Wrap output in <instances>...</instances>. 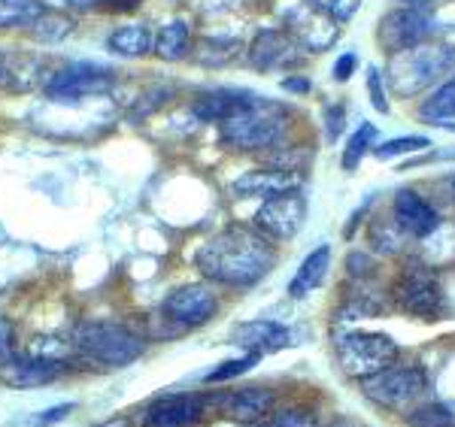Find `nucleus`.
<instances>
[{
	"instance_id": "nucleus-1",
	"label": "nucleus",
	"mask_w": 455,
	"mask_h": 427,
	"mask_svg": "<svg viewBox=\"0 0 455 427\" xmlns=\"http://www.w3.org/2000/svg\"><path fill=\"white\" fill-rule=\"evenodd\" d=\"M197 270L219 285L249 289L274 270L276 249L264 233L249 227H228L207 240L197 252Z\"/></svg>"
},
{
	"instance_id": "nucleus-2",
	"label": "nucleus",
	"mask_w": 455,
	"mask_h": 427,
	"mask_svg": "<svg viewBox=\"0 0 455 427\" xmlns=\"http://www.w3.org/2000/svg\"><path fill=\"white\" fill-rule=\"evenodd\" d=\"M222 139L240 152H270L285 143V128H289V109L276 107L267 100H252L240 113L222 124Z\"/></svg>"
},
{
	"instance_id": "nucleus-3",
	"label": "nucleus",
	"mask_w": 455,
	"mask_h": 427,
	"mask_svg": "<svg viewBox=\"0 0 455 427\" xmlns=\"http://www.w3.org/2000/svg\"><path fill=\"white\" fill-rule=\"evenodd\" d=\"M455 67V46L450 43H419L403 49L388 64V88L398 98H413L428 85L440 83Z\"/></svg>"
},
{
	"instance_id": "nucleus-4",
	"label": "nucleus",
	"mask_w": 455,
	"mask_h": 427,
	"mask_svg": "<svg viewBox=\"0 0 455 427\" xmlns=\"http://www.w3.org/2000/svg\"><path fill=\"white\" fill-rule=\"evenodd\" d=\"M334 355L340 370L349 379L364 382L377 373L398 364V343L388 334H373V330H349L334 340Z\"/></svg>"
},
{
	"instance_id": "nucleus-5",
	"label": "nucleus",
	"mask_w": 455,
	"mask_h": 427,
	"mask_svg": "<svg viewBox=\"0 0 455 427\" xmlns=\"http://www.w3.org/2000/svg\"><path fill=\"white\" fill-rule=\"evenodd\" d=\"M73 345L107 367H128L143 355V336L113 321H83L73 330Z\"/></svg>"
},
{
	"instance_id": "nucleus-6",
	"label": "nucleus",
	"mask_w": 455,
	"mask_h": 427,
	"mask_svg": "<svg viewBox=\"0 0 455 427\" xmlns=\"http://www.w3.org/2000/svg\"><path fill=\"white\" fill-rule=\"evenodd\" d=\"M362 385L364 397L371 403L383 409H413L419 407L425 388H428V379L416 364H395L388 370L377 373V376L358 382Z\"/></svg>"
},
{
	"instance_id": "nucleus-7",
	"label": "nucleus",
	"mask_w": 455,
	"mask_h": 427,
	"mask_svg": "<svg viewBox=\"0 0 455 427\" xmlns=\"http://www.w3.org/2000/svg\"><path fill=\"white\" fill-rule=\"evenodd\" d=\"M392 297L403 312L422 315V319H431L443 306V291H440L435 270L425 267L422 261H410L401 270L398 282L392 289Z\"/></svg>"
},
{
	"instance_id": "nucleus-8",
	"label": "nucleus",
	"mask_w": 455,
	"mask_h": 427,
	"mask_svg": "<svg viewBox=\"0 0 455 427\" xmlns=\"http://www.w3.org/2000/svg\"><path fill=\"white\" fill-rule=\"evenodd\" d=\"M219 297L212 294L210 285H182V289L171 291L161 304V315L171 321L176 330H192L201 328L216 315Z\"/></svg>"
},
{
	"instance_id": "nucleus-9",
	"label": "nucleus",
	"mask_w": 455,
	"mask_h": 427,
	"mask_svg": "<svg viewBox=\"0 0 455 427\" xmlns=\"http://www.w3.org/2000/svg\"><path fill=\"white\" fill-rule=\"evenodd\" d=\"M116 83V73L100 64H68V67L55 70L46 83V94L52 100H79L88 94H104Z\"/></svg>"
},
{
	"instance_id": "nucleus-10",
	"label": "nucleus",
	"mask_w": 455,
	"mask_h": 427,
	"mask_svg": "<svg viewBox=\"0 0 455 427\" xmlns=\"http://www.w3.org/2000/svg\"><path fill=\"white\" fill-rule=\"evenodd\" d=\"M307 222V201L300 191H289V194L267 197L261 203L255 225L264 231V237L270 240H291L298 237V231Z\"/></svg>"
},
{
	"instance_id": "nucleus-11",
	"label": "nucleus",
	"mask_w": 455,
	"mask_h": 427,
	"mask_svg": "<svg viewBox=\"0 0 455 427\" xmlns=\"http://www.w3.org/2000/svg\"><path fill=\"white\" fill-rule=\"evenodd\" d=\"M210 403H216V409L222 412L225 418H231V422L259 424L274 412L276 391L274 388H264V385H249V388H234V391L212 397Z\"/></svg>"
},
{
	"instance_id": "nucleus-12",
	"label": "nucleus",
	"mask_w": 455,
	"mask_h": 427,
	"mask_svg": "<svg viewBox=\"0 0 455 427\" xmlns=\"http://www.w3.org/2000/svg\"><path fill=\"white\" fill-rule=\"evenodd\" d=\"M431 19L425 16L419 10H395L388 12L379 25V46H386L388 51H403V49H413L419 43H428L431 34Z\"/></svg>"
},
{
	"instance_id": "nucleus-13",
	"label": "nucleus",
	"mask_w": 455,
	"mask_h": 427,
	"mask_svg": "<svg viewBox=\"0 0 455 427\" xmlns=\"http://www.w3.org/2000/svg\"><path fill=\"white\" fill-rule=\"evenodd\" d=\"M392 216H395V225L401 227L407 237H431L440 225V216L437 210L425 201L422 194H416L413 188H401L392 201Z\"/></svg>"
},
{
	"instance_id": "nucleus-14",
	"label": "nucleus",
	"mask_w": 455,
	"mask_h": 427,
	"mask_svg": "<svg viewBox=\"0 0 455 427\" xmlns=\"http://www.w3.org/2000/svg\"><path fill=\"white\" fill-rule=\"evenodd\" d=\"M210 400L197 394H171L161 400L149 403V409L143 412V427H195L201 422L204 407Z\"/></svg>"
},
{
	"instance_id": "nucleus-15",
	"label": "nucleus",
	"mask_w": 455,
	"mask_h": 427,
	"mask_svg": "<svg viewBox=\"0 0 455 427\" xmlns=\"http://www.w3.org/2000/svg\"><path fill=\"white\" fill-rule=\"evenodd\" d=\"M300 61V49L298 40L285 31H261L249 46V64L255 70H276V67H289V64Z\"/></svg>"
},
{
	"instance_id": "nucleus-16",
	"label": "nucleus",
	"mask_w": 455,
	"mask_h": 427,
	"mask_svg": "<svg viewBox=\"0 0 455 427\" xmlns=\"http://www.w3.org/2000/svg\"><path fill=\"white\" fill-rule=\"evenodd\" d=\"M64 373L61 360H46V358H34V355H12L0 367V379L12 388H40L49 385L52 379H58Z\"/></svg>"
},
{
	"instance_id": "nucleus-17",
	"label": "nucleus",
	"mask_w": 455,
	"mask_h": 427,
	"mask_svg": "<svg viewBox=\"0 0 455 427\" xmlns=\"http://www.w3.org/2000/svg\"><path fill=\"white\" fill-rule=\"evenodd\" d=\"M231 343L240 345V349H246L249 355H270V352L285 349V345L291 343V334H289V328L280 325V321L255 319V321H243V325L234 328Z\"/></svg>"
},
{
	"instance_id": "nucleus-18",
	"label": "nucleus",
	"mask_w": 455,
	"mask_h": 427,
	"mask_svg": "<svg viewBox=\"0 0 455 427\" xmlns=\"http://www.w3.org/2000/svg\"><path fill=\"white\" fill-rule=\"evenodd\" d=\"M304 176L295 170H276V167H267V170H252L246 176H240L234 182V194L237 197H276V194H289V191H298Z\"/></svg>"
},
{
	"instance_id": "nucleus-19",
	"label": "nucleus",
	"mask_w": 455,
	"mask_h": 427,
	"mask_svg": "<svg viewBox=\"0 0 455 427\" xmlns=\"http://www.w3.org/2000/svg\"><path fill=\"white\" fill-rule=\"evenodd\" d=\"M291 36L298 40V46H307L310 51H322L334 43L337 36V21L319 10V6H307V10H295L289 19Z\"/></svg>"
},
{
	"instance_id": "nucleus-20",
	"label": "nucleus",
	"mask_w": 455,
	"mask_h": 427,
	"mask_svg": "<svg viewBox=\"0 0 455 427\" xmlns=\"http://www.w3.org/2000/svg\"><path fill=\"white\" fill-rule=\"evenodd\" d=\"M255 98L246 91H234V88H212V91H201L192 100V113L204 122H219L231 119L234 113H240L243 107H249Z\"/></svg>"
},
{
	"instance_id": "nucleus-21",
	"label": "nucleus",
	"mask_w": 455,
	"mask_h": 427,
	"mask_svg": "<svg viewBox=\"0 0 455 427\" xmlns=\"http://www.w3.org/2000/svg\"><path fill=\"white\" fill-rule=\"evenodd\" d=\"M328 264H331V249L328 246L313 249V252L300 261L298 273H295V279H291V285H289L291 297H307L310 291L319 289L322 279H325V273H328Z\"/></svg>"
},
{
	"instance_id": "nucleus-22",
	"label": "nucleus",
	"mask_w": 455,
	"mask_h": 427,
	"mask_svg": "<svg viewBox=\"0 0 455 427\" xmlns=\"http://www.w3.org/2000/svg\"><path fill=\"white\" fill-rule=\"evenodd\" d=\"M152 49H156V55L164 58V61H180V58H186L188 49H192V31H188L186 21H171V25H164L156 34Z\"/></svg>"
},
{
	"instance_id": "nucleus-23",
	"label": "nucleus",
	"mask_w": 455,
	"mask_h": 427,
	"mask_svg": "<svg viewBox=\"0 0 455 427\" xmlns=\"http://www.w3.org/2000/svg\"><path fill=\"white\" fill-rule=\"evenodd\" d=\"M152 43H156V36L146 31L143 25H122L109 34V49L119 51V55H124V58L146 55V51L152 49Z\"/></svg>"
},
{
	"instance_id": "nucleus-24",
	"label": "nucleus",
	"mask_w": 455,
	"mask_h": 427,
	"mask_svg": "<svg viewBox=\"0 0 455 427\" xmlns=\"http://www.w3.org/2000/svg\"><path fill=\"white\" fill-rule=\"evenodd\" d=\"M46 12L40 0H0V28H28Z\"/></svg>"
},
{
	"instance_id": "nucleus-25",
	"label": "nucleus",
	"mask_w": 455,
	"mask_h": 427,
	"mask_svg": "<svg viewBox=\"0 0 455 427\" xmlns=\"http://www.w3.org/2000/svg\"><path fill=\"white\" fill-rule=\"evenodd\" d=\"M422 119L443 122V124H450V119H455V76L446 79V83L422 103Z\"/></svg>"
},
{
	"instance_id": "nucleus-26",
	"label": "nucleus",
	"mask_w": 455,
	"mask_h": 427,
	"mask_svg": "<svg viewBox=\"0 0 455 427\" xmlns=\"http://www.w3.org/2000/svg\"><path fill=\"white\" fill-rule=\"evenodd\" d=\"M73 21L70 16H64V12H43L40 19L34 21V28H31V34H34V40H40V43H61V40H68V34L73 31Z\"/></svg>"
},
{
	"instance_id": "nucleus-27",
	"label": "nucleus",
	"mask_w": 455,
	"mask_h": 427,
	"mask_svg": "<svg viewBox=\"0 0 455 427\" xmlns=\"http://www.w3.org/2000/svg\"><path fill=\"white\" fill-rule=\"evenodd\" d=\"M407 424L410 427H455V415L443 403L428 400L407 412Z\"/></svg>"
},
{
	"instance_id": "nucleus-28",
	"label": "nucleus",
	"mask_w": 455,
	"mask_h": 427,
	"mask_svg": "<svg viewBox=\"0 0 455 427\" xmlns=\"http://www.w3.org/2000/svg\"><path fill=\"white\" fill-rule=\"evenodd\" d=\"M373 139H377V128H373L371 122L358 124V130L349 137L347 149H343V167H347V170H355L358 161H362L364 154H368V149H371Z\"/></svg>"
},
{
	"instance_id": "nucleus-29",
	"label": "nucleus",
	"mask_w": 455,
	"mask_h": 427,
	"mask_svg": "<svg viewBox=\"0 0 455 427\" xmlns=\"http://www.w3.org/2000/svg\"><path fill=\"white\" fill-rule=\"evenodd\" d=\"M240 51V43L231 40H204L197 49V61L207 64V67H225L234 55Z\"/></svg>"
},
{
	"instance_id": "nucleus-30",
	"label": "nucleus",
	"mask_w": 455,
	"mask_h": 427,
	"mask_svg": "<svg viewBox=\"0 0 455 427\" xmlns=\"http://www.w3.org/2000/svg\"><path fill=\"white\" fill-rule=\"evenodd\" d=\"M70 352V343L64 340L61 334H43V336H34L31 345H28V355L34 358H46V360H61L68 358Z\"/></svg>"
},
{
	"instance_id": "nucleus-31",
	"label": "nucleus",
	"mask_w": 455,
	"mask_h": 427,
	"mask_svg": "<svg viewBox=\"0 0 455 427\" xmlns=\"http://www.w3.org/2000/svg\"><path fill=\"white\" fill-rule=\"evenodd\" d=\"M261 360V355H243V358H228L222 360V364L216 367V370H210L207 373V379L204 382H210V385H219V382H228V379H240L243 373L252 370L255 364Z\"/></svg>"
},
{
	"instance_id": "nucleus-32",
	"label": "nucleus",
	"mask_w": 455,
	"mask_h": 427,
	"mask_svg": "<svg viewBox=\"0 0 455 427\" xmlns=\"http://www.w3.org/2000/svg\"><path fill=\"white\" fill-rule=\"evenodd\" d=\"M431 139L428 137H395L388 143L377 146V158H395V154H410V152H422L428 149Z\"/></svg>"
},
{
	"instance_id": "nucleus-33",
	"label": "nucleus",
	"mask_w": 455,
	"mask_h": 427,
	"mask_svg": "<svg viewBox=\"0 0 455 427\" xmlns=\"http://www.w3.org/2000/svg\"><path fill=\"white\" fill-rule=\"evenodd\" d=\"M255 427H313V418L310 412L304 409H280V412H270L264 422H259Z\"/></svg>"
},
{
	"instance_id": "nucleus-34",
	"label": "nucleus",
	"mask_w": 455,
	"mask_h": 427,
	"mask_svg": "<svg viewBox=\"0 0 455 427\" xmlns=\"http://www.w3.org/2000/svg\"><path fill=\"white\" fill-rule=\"evenodd\" d=\"M313 6H319L325 16H331L334 21H347L358 12L362 0H313Z\"/></svg>"
},
{
	"instance_id": "nucleus-35",
	"label": "nucleus",
	"mask_w": 455,
	"mask_h": 427,
	"mask_svg": "<svg viewBox=\"0 0 455 427\" xmlns=\"http://www.w3.org/2000/svg\"><path fill=\"white\" fill-rule=\"evenodd\" d=\"M368 94H371V103L377 113H388V98L383 91V76H379V70H368Z\"/></svg>"
},
{
	"instance_id": "nucleus-36",
	"label": "nucleus",
	"mask_w": 455,
	"mask_h": 427,
	"mask_svg": "<svg viewBox=\"0 0 455 427\" xmlns=\"http://www.w3.org/2000/svg\"><path fill=\"white\" fill-rule=\"evenodd\" d=\"M12 343H16V325L10 319H0V367L12 358Z\"/></svg>"
},
{
	"instance_id": "nucleus-37",
	"label": "nucleus",
	"mask_w": 455,
	"mask_h": 427,
	"mask_svg": "<svg viewBox=\"0 0 455 427\" xmlns=\"http://www.w3.org/2000/svg\"><path fill=\"white\" fill-rule=\"evenodd\" d=\"M343 124H347V113H343V103H337L325 113V134L328 137H340L343 134Z\"/></svg>"
},
{
	"instance_id": "nucleus-38",
	"label": "nucleus",
	"mask_w": 455,
	"mask_h": 427,
	"mask_svg": "<svg viewBox=\"0 0 455 427\" xmlns=\"http://www.w3.org/2000/svg\"><path fill=\"white\" fill-rule=\"evenodd\" d=\"M355 61H358V58L352 55V51L337 58V64H334V79H337V83H347V79L352 76V70H355Z\"/></svg>"
},
{
	"instance_id": "nucleus-39",
	"label": "nucleus",
	"mask_w": 455,
	"mask_h": 427,
	"mask_svg": "<svg viewBox=\"0 0 455 427\" xmlns=\"http://www.w3.org/2000/svg\"><path fill=\"white\" fill-rule=\"evenodd\" d=\"M70 412H73V403H61V407H55V409L43 412V415L36 418V424H40V427H49V424L61 422L64 415H70Z\"/></svg>"
},
{
	"instance_id": "nucleus-40",
	"label": "nucleus",
	"mask_w": 455,
	"mask_h": 427,
	"mask_svg": "<svg viewBox=\"0 0 455 427\" xmlns=\"http://www.w3.org/2000/svg\"><path fill=\"white\" fill-rule=\"evenodd\" d=\"M283 88H289V91H295V94H307L313 88V83H310V79H304V76H285Z\"/></svg>"
},
{
	"instance_id": "nucleus-41",
	"label": "nucleus",
	"mask_w": 455,
	"mask_h": 427,
	"mask_svg": "<svg viewBox=\"0 0 455 427\" xmlns=\"http://www.w3.org/2000/svg\"><path fill=\"white\" fill-rule=\"evenodd\" d=\"M349 270H352V273H358V279H362L364 273H371V261H368L364 255H355V252H352V255H349Z\"/></svg>"
},
{
	"instance_id": "nucleus-42",
	"label": "nucleus",
	"mask_w": 455,
	"mask_h": 427,
	"mask_svg": "<svg viewBox=\"0 0 455 427\" xmlns=\"http://www.w3.org/2000/svg\"><path fill=\"white\" fill-rule=\"evenodd\" d=\"M92 4L104 6V10H134L140 0H92Z\"/></svg>"
},
{
	"instance_id": "nucleus-43",
	"label": "nucleus",
	"mask_w": 455,
	"mask_h": 427,
	"mask_svg": "<svg viewBox=\"0 0 455 427\" xmlns=\"http://www.w3.org/2000/svg\"><path fill=\"white\" fill-rule=\"evenodd\" d=\"M443 191H446V197H450V203L455 206V173H450L443 179Z\"/></svg>"
},
{
	"instance_id": "nucleus-44",
	"label": "nucleus",
	"mask_w": 455,
	"mask_h": 427,
	"mask_svg": "<svg viewBox=\"0 0 455 427\" xmlns=\"http://www.w3.org/2000/svg\"><path fill=\"white\" fill-rule=\"evenodd\" d=\"M98 427H131L124 418H109V422H104V424H98Z\"/></svg>"
},
{
	"instance_id": "nucleus-45",
	"label": "nucleus",
	"mask_w": 455,
	"mask_h": 427,
	"mask_svg": "<svg viewBox=\"0 0 455 427\" xmlns=\"http://www.w3.org/2000/svg\"><path fill=\"white\" fill-rule=\"evenodd\" d=\"M407 4H425V0H407Z\"/></svg>"
}]
</instances>
